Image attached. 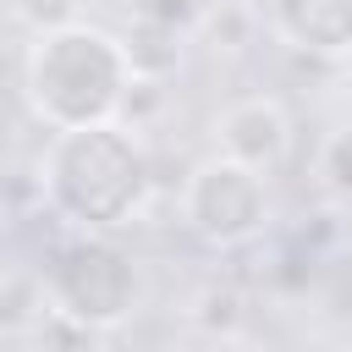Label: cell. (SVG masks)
<instances>
[{"label":"cell","instance_id":"1","mask_svg":"<svg viewBox=\"0 0 352 352\" xmlns=\"http://www.w3.org/2000/svg\"><path fill=\"white\" fill-rule=\"evenodd\" d=\"M38 187L55 220H66L72 231H121L143 214L154 170L138 126L110 116L88 126H55L38 160Z\"/></svg>","mask_w":352,"mask_h":352},{"label":"cell","instance_id":"4","mask_svg":"<svg viewBox=\"0 0 352 352\" xmlns=\"http://www.w3.org/2000/svg\"><path fill=\"white\" fill-rule=\"evenodd\" d=\"M176 204H182L187 231L204 236L209 248H248L270 226V176L214 148L209 160L187 170Z\"/></svg>","mask_w":352,"mask_h":352},{"label":"cell","instance_id":"3","mask_svg":"<svg viewBox=\"0 0 352 352\" xmlns=\"http://www.w3.org/2000/svg\"><path fill=\"white\" fill-rule=\"evenodd\" d=\"M44 292H50L55 308H66L72 319H82L88 330H110V324H121L138 308L143 275L110 242V231H77L44 264Z\"/></svg>","mask_w":352,"mask_h":352},{"label":"cell","instance_id":"8","mask_svg":"<svg viewBox=\"0 0 352 352\" xmlns=\"http://www.w3.org/2000/svg\"><path fill=\"white\" fill-rule=\"evenodd\" d=\"M258 28H264L258 6H242V0H220V6H214V0H209L192 33H198L214 55H242V50L258 38Z\"/></svg>","mask_w":352,"mask_h":352},{"label":"cell","instance_id":"7","mask_svg":"<svg viewBox=\"0 0 352 352\" xmlns=\"http://www.w3.org/2000/svg\"><path fill=\"white\" fill-rule=\"evenodd\" d=\"M116 38H121V55H126L138 82H170L176 66H182V50H187V33L148 22V16H126V28Z\"/></svg>","mask_w":352,"mask_h":352},{"label":"cell","instance_id":"11","mask_svg":"<svg viewBox=\"0 0 352 352\" xmlns=\"http://www.w3.org/2000/svg\"><path fill=\"white\" fill-rule=\"evenodd\" d=\"M16 16L44 33V28H60V22H77L82 16V0H16Z\"/></svg>","mask_w":352,"mask_h":352},{"label":"cell","instance_id":"9","mask_svg":"<svg viewBox=\"0 0 352 352\" xmlns=\"http://www.w3.org/2000/svg\"><path fill=\"white\" fill-rule=\"evenodd\" d=\"M314 170H319V187H324L336 204L352 209V126H336V132L319 143Z\"/></svg>","mask_w":352,"mask_h":352},{"label":"cell","instance_id":"10","mask_svg":"<svg viewBox=\"0 0 352 352\" xmlns=\"http://www.w3.org/2000/svg\"><path fill=\"white\" fill-rule=\"evenodd\" d=\"M204 6L209 0H126V16H148V22H165V28H176V33L192 38Z\"/></svg>","mask_w":352,"mask_h":352},{"label":"cell","instance_id":"6","mask_svg":"<svg viewBox=\"0 0 352 352\" xmlns=\"http://www.w3.org/2000/svg\"><path fill=\"white\" fill-rule=\"evenodd\" d=\"M275 44L308 60H346L352 55V0H264L258 6Z\"/></svg>","mask_w":352,"mask_h":352},{"label":"cell","instance_id":"5","mask_svg":"<svg viewBox=\"0 0 352 352\" xmlns=\"http://www.w3.org/2000/svg\"><path fill=\"white\" fill-rule=\"evenodd\" d=\"M214 143H220V154L270 176L292 154V116L275 94H242L214 116Z\"/></svg>","mask_w":352,"mask_h":352},{"label":"cell","instance_id":"2","mask_svg":"<svg viewBox=\"0 0 352 352\" xmlns=\"http://www.w3.org/2000/svg\"><path fill=\"white\" fill-rule=\"evenodd\" d=\"M22 88L33 116L55 126H88L121 116V99L132 88V66L121 55V38L94 22H60L33 33L22 55Z\"/></svg>","mask_w":352,"mask_h":352}]
</instances>
